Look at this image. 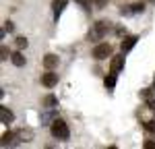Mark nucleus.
Here are the masks:
<instances>
[{
	"label": "nucleus",
	"mask_w": 155,
	"mask_h": 149,
	"mask_svg": "<svg viewBox=\"0 0 155 149\" xmlns=\"http://www.w3.org/2000/svg\"><path fill=\"white\" fill-rule=\"evenodd\" d=\"M50 131H52V137H54V139H58V141H66V139L71 137L68 124L64 122V120H52Z\"/></svg>",
	"instance_id": "nucleus-1"
},
{
	"label": "nucleus",
	"mask_w": 155,
	"mask_h": 149,
	"mask_svg": "<svg viewBox=\"0 0 155 149\" xmlns=\"http://www.w3.org/2000/svg\"><path fill=\"white\" fill-rule=\"evenodd\" d=\"M110 23L107 21H97L95 25H91V31H89V41H101L106 37Z\"/></svg>",
	"instance_id": "nucleus-2"
},
{
	"label": "nucleus",
	"mask_w": 155,
	"mask_h": 149,
	"mask_svg": "<svg viewBox=\"0 0 155 149\" xmlns=\"http://www.w3.org/2000/svg\"><path fill=\"white\" fill-rule=\"evenodd\" d=\"M112 46L110 44H97L93 48V58L95 60H106V58H112Z\"/></svg>",
	"instance_id": "nucleus-3"
},
{
	"label": "nucleus",
	"mask_w": 155,
	"mask_h": 149,
	"mask_svg": "<svg viewBox=\"0 0 155 149\" xmlns=\"http://www.w3.org/2000/svg\"><path fill=\"white\" fill-rule=\"evenodd\" d=\"M122 68H124V52L118 54V56H112V62H110V73H116V74H118Z\"/></svg>",
	"instance_id": "nucleus-4"
},
{
	"label": "nucleus",
	"mask_w": 155,
	"mask_h": 149,
	"mask_svg": "<svg viewBox=\"0 0 155 149\" xmlns=\"http://www.w3.org/2000/svg\"><path fill=\"white\" fill-rule=\"evenodd\" d=\"M137 41H139V37L137 35H128V37H124L122 39V44H120V50L126 54V52H130L134 46H137Z\"/></svg>",
	"instance_id": "nucleus-5"
},
{
	"label": "nucleus",
	"mask_w": 155,
	"mask_h": 149,
	"mask_svg": "<svg viewBox=\"0 0 155 149\" xmlns=\"http://www.w3.org/2000/svg\"><path fill=\"white\" fill-rule=\"evenodd\" d=\"M41 83H44L46 87H54L56 83H58V74L52 73V68H48V73L41 74Z\"/></svg>",
	"instance_id": "nucleus-6"
},
{
	"label": "nucleus",
	"mask_w": 155,
	"mask_h": 149,
	"mask_svg": "<svg viewBox=\"0 0 155 149\" xmlns=\"http://www.w3.org/2000/svg\"><path fill=\"white\" fill-rule=\"evenodd\" d=\"M143 11H145L143 4H130V6H124L120 11V15L122 17H130V15H139V12H143Z\"/></svg>",
	"instance_id": "nucleus-7"
},
{
	"label": "nucleus",
	"mask_w": 155,
	"mask_h": 149,
	"mask_svg": "<svg viewBox=\"0 0 155 149\" xmlns=\"http://www.w3.org/2000/svg\"><path fill=\"white\" fill-rule=\"evenodd\" d=\"M64 6H66V0H54L52 2V11H54V21H58L62 11H64Z\"/></svg>",
	"instance_id": "nucleus-8"
},
{
	"label": "nucleus",
	"mask_w": 155,
	"mask_h": 149,
	"mask_svg": "<svg viewBox=\"0 0 155 149\" xmlns=\"http://www.w3.org/2000/svg\"><path fill=\"white\" fill-rule=\"evenodd\" d=\"M0 120H2V124H11L12 120H15V114H12L8 108H0Z\"/></svg>",
	"instance_id": "nucleus-9"
},
{
	"label": "nucleus",
	"mask_w": 155,
	"mask_h": 149,
	"mask_svg": "<svg viewBox=\"0 0 155 149\" xmlns=\"http://www.w3.org/2000/svg\"><path fill=\"white\" fill-rule=\"evenodd\" d=\"M56 64H58V56L56 54H46L44 56V66L46 68H54Z\"/></svg>",
	"instance_id": "nucleus-10"
},
{
	"label": "nucleus",
	"mask_w": 155,
	"mask_h": 149,
	"mask_svg": "<svg viewBox=\"0 0 155 149\" xmlns=\"http://www.w3.org/2000/svg\"><path fill=\"white\" fill-rule=\"evenodd\" d=\"M15 137H17V141H25V143H27V141H31V139H33V133L21 128V131H17V133H15Z\"/></svg>",
	"instance_id": "nucleus-11"
},
{
	"label": "nucleus",
	"mask_w": 155,
	"mask_h": 149,
	"mask_svg": "<svg viewBox=\"0 0 155 149\" xmlns=\"http://www.w3.org/2000/svg\"><path fill=\"white\" fill-rule=\"evenodd\" d=\"M143 98L147 101V106H149V110L155 112V98L151 95V89H143Z\"/></svg>",
	"instance_id": "nucleus-12"
},
{
	"label": "nucleus",
	"mask_w": 155,
	"mask_h": 149,
	"mask_svg": "<svg viewBox=\"0 0 155 149\" xmlns=\"http://www.w3.org/2000/svg\"><path fill=\"white\" fill-rule=\"evenodd\" d=\"M11 62L15 66H25V56L21 52H15V54H11Z\"/></svg>",
	"instance_id": "nucleus-13"
},
{
	"label": "nucleus",
	"mask_w": 155,
	"mask_h": 149,
	"mask_svg": "<svg viewBox=\"0 0 155 149\" xmlns=\"http://www.w3.org/2000/svg\"><path fill=\"white\" fill-rule=\"evenodd\" d=\"M15 139H17V137H15V133H4V135H2V147L12 145V143H15Z\"/></svg>",
	"instance_id": "nucleus-14"
},
{
	"label": "nucleus",
	"mask_w": 155,
	"mask_h": 149,
	"mask_svg": "<svg viewBox=\"0 0 155 149\" xmlns=\"http://www.w3.org/2000/svg\"><path fill=\"white\" fill-rule=\"evenodd\" d=\"M104 85L107 87V89H114V87H116V73H110L106 77V79H104Z\"/></svg>",
	"instance_id": "nucleus-15"
},
{
	"label": "nucleus",
	"mask_w": 155,
	"mask_h": 149,
	"mask_svg": "<svg viewBox=\"0 0 155 149\" xmlns=\"http://www.w3.org/2000/svg\"><path fill=\"white\" fill-rule=\"evenodd\" d=\"M44 106H46V108H56V106H58V99L54 98V95H46V98H44Z\"/></svg>",
	"instance_id": "nucleus-16"
},
{
	"label": "nucleus",
	"mask_w": 155,
	"mask_h": 149,
	"mask_svg": "<svg viewBox=\"0 0 155 149\" xmlns=\"http://www.w3.org/2000/svg\"><path fill=\"white\" fill-rule=\"evenodd\" d=\"M74 2H77V4H81V6H83V11H91V6H95V0H74Z\"/></svg>",
	"instance_id": "nucleus-17"
},
{
	"label": "nucleus",
	"mask_w": 155,
	"mask_h": 149,
	"mask_svg": "<svg viewBox=\"0 0 155 149\" xmlns=\"http://www.w3.org/2000/svg\"><path fill=\"white\" fill-rule=\"evenodd\" d=\"M15 44H17V48H19V50L27 48V37H17V39H15Z\"/></svg>",
	"instance_id": "nucleus-18"
},
{
	"label": "nucleus",
	"mask_w": 155,
	"mask_h": 149,
	"mask_svg": "<svg viewBox=\"0 0 155 149\" xmlns=\"http://www.w3.org/2000/svg\"><path fill=\"white\" fill-rule=\"evenodd\" d=\"M11 56H8V50H6V46H2L0 48V60H8Z\"/></svg>",
	"instance_id": "nucleus-19"
},
{
	"label": "nucleus",
	"mask_w": 155,
	"mask_h": 149,
	"mask_svg": "<svg viewBox=\"0 0 155 149\" xmlns=\"http://www.w3.org/2000/svg\"><path fill=\"white\" fill-rule=\"evenodd\" d=\"M54 118V108H52V112H48V114H41V122H50Z\"/></svg>",
	"instance_id": "nucleus-20"
},
{
	"label": "nucleus",
	"mask_w": 155,
	"mask_h": 149,
	"mask_svg": "<svg viewBox=\"0 0 155 149\" xmlns=\"http://www.w3.org/2000/svg\"><path fill=\"white\" fill-rule=\"evenodd\" d=\"M107 2H110V0H95V6H97V8H104Z\"/></svg>",
	"instance_id": "nucleus-21"
},
{
	"label": "nucleus",
	"mask_w": 155,
	"mask_h": 149,
	"mask_svg": "<svg viewBox=\"0 0 155 149\" xmlns=\"http://www.w3.org/2000/svg\"><path fill=\"white\" fill-rule=\"evenodd\" d=\"M2 29H4V31H12V29H15V25H12L11 21H6V23H4V27H2Z\"/></svg>",
	"instance_id": "nucleus-22"
},
{
	"label": "nucleus",
	"mask_w": 155,
	"mask_h": 149,
	"mask_svg": "<svg viewBox=\"0 0 155 149\" xmlns=\"http://www.w3.org/2000/svg\"><path fill=\"white\" fill-rule=\"evenodd\" d=\"M145 149H155V141H145Z\"/></svg>",
	"instance_id": "nucleus-23"
},
{
	"label": "nucleus",
	"mask_w": 155,
	"mask_h": 149,
	"mask_svg": "<svg viewBox=\"0 0 155 149\" xmlns=\"http://www.w3.org/2000/svg\"><path fill=\"white\" fill-rule=\"evenodd\" d=\"M153 91H155V79H153Z\"/></svg>",
	"instance_id": "nucleus-24"
}]
</instances>
